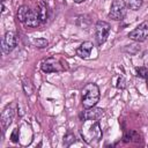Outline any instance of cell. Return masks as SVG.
<instances>
[{"instance_id": "1", "label": "cell", "mask_w": 148, "mask_h": 148, "mask_svg": "<svg viewBox=\"0 0 148 148\" xmlns=\"http://www.w3.org/2000/svg\"><path fill=\"white\" fill-rule=\"evenodd\" d=\"M82 121L83 123L80 130L82 139L89 145L98 142L102 139V130H101L99 120L98 119H86Z\"/></svg>"}, {"instance_id": "2", "label": "cell", "mask_w": 148, "mask_h": 148, "mask_svg": "<svg viewBox=\"0 0 148 148\" xmlns=\"http://www.w3.org/2000/svg\"><path fill=\"white\" fill-rule=\"evenodd\" d=\"M99 99V88L96 83H87L81 90V101L84 109L94 108Z\"/></svg>"}, {"instance_id": "3", "label": "cell", "mask_w": 148, "mask_h": 148, "mask_svg": "<svg viewBox=\"0 0 148 148\" xmlns=\"http://www.w3.org/2000/svg\"><path fill=\"white\" fill-rule=\"evenodd\" d=\"M40 68L44 73H56V72H61V71L67 69V66H64L62 61L59 58L49 57L43 60Z\"/></svg>"}, {"instance_id": "4", "label": "cell", "mask_w": 148, "mask_h": 148, "mask_svg": "<svg viewBox=\"0 0 148 148\" xmlns=\"http://www.w3.org/2000/svg\"><path fill=\"white\" fill-rule=\"evenodd\" d=\"M126 10L127 6L125 0H113L109 12V17L114 21H121L126 15Z\"/></svg>"}, {"instance_id": "5", "label": "cell", "mask_w": 148, "mask_h": 148, "mask_svg": "<svg viewBox=\"0 0 148 148\" xmlns=\"http://www.w3.org/2000/svg\"><path fill=\"white\" fill-rule=\"evenodd\" d=\"M110 24L105 21H98L95 25V38L98 45H102L106 42L110 34Z\"/></svg>"}, {"instance_id": "6", "label": "cell", "mask_w": 148, "mask_h": 148, "mask_svg": "<svg viewBox=\"0 0 148 148\" xmlns=\"http://www.w3.org/2000/svg\"><path fill=\"white\" fill-rule=\"evenodd\" d=\"M131 39L135 42H143L148 38V21H145L140 23L135 29L128 32L127 35Z\"/></svg>"}, {"instance_id": "7", "label": "cell", "mask_w": 148, "mask_h": 148, "mask_svg": "<svg viewBox=\"0 0 148 148\" xmlns=\"http://www.w3.org/2000/svg\"><path fill=\"white\" fill-rule=\"evenodd\" d=\"M16 46V37L15 34L12 31H7L2 39H1V50L3 54H8L9 52H12Z\"/></svg>"}, {"instance_id": "8", "label": "cell", "mask_w": 148, "mask_h": 148, "mask_svg": "<svg viewBox=\"0 0 148 148\" xmlns=\"http://www.w3.org/2000/svg\"><path fill=\"white\" fill-rule=\"evenodd\" d=\"M15 116V109L13 105H7L2 113H1V125H2V131H6V128L12 124L13 119Z\"/></svg>"}, {"instance_id": "9", "label": "cell", "mask_w": 148, "mask_h": 148, "mask_svg": "<svg viewBox=\"0 0 148 148\" xmlns=\"http://www.w3.org/2000/svg\"><path fill=\"white\" fill-rule=\"evenodd\" d=\"M104 114V110L101 108H90V109H84V111L81 112L80 119L86 120V119H99Z\"/></svg>"}, {"instance_id": "10", "label": "cell", "mask_w": 148, "mask_h": 148, "mask_svg": "<svg viewBox=\"0 0 148 148\" xmlns=\"http://www.w3.org/2000/svg\"><path fill=\"white\" fill-rule=\"evenodd\" d=\"M40 23H42V21H40V17H39L38 12L37 10L29 9L28 13H27V15H25V17H24L23 24L25 27H32V28H35V27H38Z\"/></svg>"}, {"instance_id": "11", "label": "cell", "mask_w": 148, "mask_h": 148, "mask_svg": "<svg viewBox=\"0 0 148 148\" xmlns=\"http://www.w3.org/2000/svg\"><path fill=\"white\" fill-rule=\"evenodd\" d=\"M92 49H94V44L89 40L87 42H83L77 49H76V56L82 58V59H88L90 58L91 56V52H92Z\"/></svg>"}, {"instance_id": "12", "label": "cell", "mask_w": 148, "mask_h": 148, "mask_svg": "<svg viewBox=\"0 0 148 148\" xmlns=\"http://www.w3.org/2000/svg\"><path fill=\"white\" fill-rule=\"evenodd\" d=\"M37 12L39 14V17H40L42 23L45 22L46 18H47V7H46V3L43 2V1H39L38 2V6H37Z\"/></svg>"}, {"instance_id": "13", "label": "cell", "mask_w": 148, "mask_h": 148, "mask_svg": "<svg viewBox=\"0 0 148 148\" xmlns=\"http://www.w3.org/2000/svg\"><path fill=\"white\" fill-rule=\"evenodd\" d=\"M125 2H126L127 8L132 9V10H138L142 6L143 0H125Z\"/></svg>"}, {"instance_id": "14", "label": "cell", "mask_w": 148, "mask_h": 148, "mask_svg": "<svg viewBox=\"0 0 148 148\" xmlns=\"http://www.w3.org/2000/svg\"><path fill=\"white\" fill-rule=\"evenodd\" d=\"M29 9H30V8H29L28 6H25V5L18 7V9H17V20H18L21 23L24 22V17H25V15H27V13H28Z\"/></svg>"}, {"instance_id": "15", "label": "cell", "mask_w": 148, "mask_h": 148, "mask_svg": "<svg viewBox=\"0 0 148 148\" xmlns=\"http://www.w3.org/2000/svg\"><path fill=\"white\" fill-rule=\"evenodd\" d=\"M32 44H34V46H36L38 49H44L49 45V42L45 38H35V39H32Z\"/></svg>"}, {"instance_id": "16", "label": "cell", "mask_w": 148, "mask_h": 148, "mask_svg": "<svg viewBox=\"0 0 148 148\" xmlns=\"http://www.w3.org/2000/svg\"><path fill=\"white\" fill-rule=\"evenodd\" d=\"M136 71V75L140 76V77H143V79H148V69L145 67V66H141V67H136L135 68Z\"/></svg>"}, {"instance_id": "17", "label": "cell", "mask_w": 148, "mask_h": 148, "mask_svg": "<svg viewBox=\"0 0 148 148\" xmlns=\"http://www.w3.org/2000/svg\"><path fill=\"white\" fill-rule=\"evenodd\" d=\"M75 141V135L73 134V133H67L66 135H65V138H64V143L66 145V146H69L72 142H74Z\"/></svg>"}, {"instance_id": "18", "label": "cell", "mask_w": 148, "mask_h": 148, "mask_svg": "<svg viewBox=\"0 0 148 148\" xmlns=\"http://www.w3.org/2000/svg\"><path fill=\"white\" fill-rule=\"evenodd\" d=\"M10 139L13 142H17V140H18V130L17 128H14V131L10 135Z\"/></svg>"}, {"instance_id": "19", "label": "cell", "mask_w": 148, "mask_h": 148, "mask_svg": "<svg viewBox=\"0 0 148 148\" xmlns=\"http://www.w3.org/2000/svg\"><path fill=\"white\" fill-rule=\"evenodd\" d=\"M141 59H142L143 64H145L146 66H148V50H146V51H143V52H142Z\"/></svg>"}, {"instance_id": "20", "label": "cell", "mask_w": 148, "mask_h": 148, "mask_svg": "<svg viewBox=\"0 0 148 148\" xmlns=\"http://www.w3.org/2000/svg\"><path fill=\"white\" fill-rule=\"evenodd\" d=\"M117 88H120V89H124L125 88V80L123 76L119 77V81H118V84H117Z\"/></svg>"}, {"instance_id": "21", "label": "cell", "mask_w": 148, "mask_h": 148, "mask_svg": "<svg viewBox=\"0 0 148 148\" xmlns=\"http://www.w3.org/2000/svg\"><path fill=\"white\" fill-rule=\"evenodd\" d=\"M74 1H75L76 3H81V2H83L84 0H74Z\"/></svg>"}, {"instance_id": "22", "label": "cell", "mask_w": 148, "mask_h": 148, "mask_svg": "<svg viewBox=\"0 0 148 148\" xmlns=\"http://www.w3.org/2000/svg\"><path fill=\"white\" fill-rule=\"evenodd\" d=\"M147 87H148V79H147Z\"/></svg>"}, {"instance_id": "23", "label": "cell", "mask_w": 148, "mask_h": 148, "mask_svg": "<svg viewBox=\"0 0 148 148\" xmlns=\"http://www.w3.org/2000/svg\"><path fill=\"white\" fill-rule=\"evenodd\" d=\"M1 1H2V2H3V1H5V0H1Z\"/></svg>"}]
</instances>
